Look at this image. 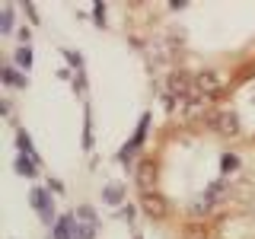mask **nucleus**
<instances>
[{
	"label": "nucleus",
	"instance_id": "obj_1",
	"mask_svg": "<svg viewBox=\"0 0 255 239\" xmlns=\"http://www.w3.org/2000/svg\"><path fill=\"white\" fill-rule=\"evenodd\" d=\"M29 207L38 214V220H42L45 227H54V223H58V214H54V195L45 185H35L29 191Z\"/></svg>",
	"mask_w": 255,
	"mask_h": 239
},
{
	"label": "nucleus",
	"instance_id": "obj_2",
	"mask_svg": "<svg viewBox=\"0 0 255 239\" xmlns=\"http://www.w3.org/2000/svg\"><path fill=\"white\" fill-rule=\"evenodd\" d=\"M137 207L147 214L150 220H166V214H169V201H166L163 195H156V191H150V195H140Z\"/></svg>",
	"mask_w": 255,
	"mask_h": 239
},
{
	"label": "nucleus",
	"instance_id": "obj_3",
	"mask_svg": "<svg viewBox=\"0 0 255 239\" xmlns=\"http://www.w3.org/2000/svg\"><path fill=\"white\" fill-rule=\"evenodd\" d=\"M99 198H102V204H109V207H122V204H128V185L125 182H106L102 185V191H99Z\"/></svg>",
	"mask_w": 255,
	"mask_h": 239
},
{
	"label": "nucleus",
	"instance_id": "obj_4",
	"mask_svg": "<svg viewBox=\"0 0 255 239\" xmlns=\"http://www.w3.org/2000/svg\"><path fill=\"white\" fill-rule=\"evenodd\" d=\"M0 80H3V86H10V90H26L29 86V77L22 74L19 67L10 61V64H3V70H0Z\"/></svg>",
	"mask_w": 255,
	"mask_h": 239
},
{
	"label": "nucleus",
	"instance_id": "obj_5",
	"mask_svg": "<svg viewBox=\"0 0 255 239\" xmlns=\"http://www.w3.org/2000/svg\"><path fill=\"white\" fill-rule=\"evenodd\" d=\"M13 169H16V175H22V179H38V169H42V163H35L32 156L16 153V159H13Z\"/></svg>",
	"mask_w": 255,
	"mask_h": 239
},
{
	"label": "nucleus",
	"instance_id": "obj_6",
	"mask_svg": "<svg viewBox=\"0 0 255 239\" xmlns=\"http://www.w3.org/2000/svg\"><path fill=\"white\" fill-rule=\"evenodd\" d=\"M74 227H77L74 214H61L58 223L51 227V239H74Z\"/></svg>",
	"mask_w": 255,
	"mask_h": 239
},
{
	"label": "nucleus",
	"instance_id": "obj_7",
	"mask_svg": "<svg viewBox=\"0 0 255 239\" xmlns=\"http://www.w3.org/2000/svg\"><path fill=\"white\" fill-rule=\"evenodd\" d=\"M16 150H19L22 156H32L35 163H42V156H38L35 143H32V137L26 134V127H16Z\"/></svg>",
	"mask_w": 255,
	"mask_h": 239
},
{
	"label": "nucleus",
	"instance_id": "obj_8",
	"mask_svg": "<svg viewBox=\"0 0 255 239\" xmlns=\"http://www.w3.org/2000/svg\"><path fill=\"white\" fill-rule=\"evenodd\" d=\"M13 64L22 70V74H29V70H32V45H16V51H13Z\"/></svg>",
	"mask_w": 255,
	"mask_h": 239
},
{
	"label": "nucleus",
	"instance_id": "obj_9",
	"mask_svg": "<svg viewBox=\"0 0 255 239\" xmlns=\"http://www.w3.org/2000/svg\"><path fill=\"white\" fill-rule=\"evenodd\" d=\"M13 29H16V6L6 3L3 10H0V35H10Z\"/></svg>",
	"mask_w": 255,
	"mask_h": 239
},
{
	"label": "nucleus",
	"instance_id": "obj_10",
	"mask_svg": "<svg viewBox=\"0 0 255 239\" xmlns=\"http://www.w3.org/2000/svg\"><path fill=\"white\" fill-rule=\"evenodd\" d=\"M83 150H93V109H83Z\"/></svg>",
	"mask_w": 255,
	"mask_h": 239
},
{
	"label": "nucleus",
	"instance_id": "obj_11",
	"mask_svg": "<svg viewBox=\"0 0 255 239\" xmlns=\"http://www.w3.org/2000/svg\"><path fill=\"white\" fill-rule=\"evenodd\" d=\"M61 54H64V61L70 64V70H74V74H83V54L80 51H74V48H61Z\"/></svg>",
	"mask_w": 255,
	"mask_h": 239
},
{
	"label": "nucleus",
	"instance_id": "obj_12",
	"mask_svg": "<svg viewBox=\"0 0 255 239\" xmlns=\"http://www.w3.org/2000/svg\"><path fill=\"white\" fill-rule=\"evenodd\" d=\"M99 223H80L77 220V227H74V239H96V233H99Z\"/></svg>",
	"mask_w": 255,
	"mask_h": 239
},
{
	"label": "nucleus",
	"instance_id": "obj_13",
	"mask_svg": "<svg viewBox=\"0 0 255 239\" xmlns=\"http://www.w3.org/2000/svg\"><path fill=\"white\" fill-rule=\"evenodd\" d=\"M74 217L80 223H99V217H96V207L93 204H80L77 211H74Z\"/></svg>",
	"mask_w": 255,
	"mask_h": 239
},
{
	"label": "nucleus",
	"instance_id": "obj_14",
	"mask_svg": "<svg viewBox=\"0 0 255 239\" xmlns=\"http://www.w3.org/2000/svg\"><path fill=\"white\" fill-rule=\"evenodd\" d=\"M115 217L125 220V223H134V217H137V207H134V204H122V207L115 211Z\"/></svg>",
	"mask_w": 255,
	"mask_h": 239
},
{
	"label": "nucleus",
	"instance_id": "obj_15",
	"mask_svg": "<svg viewBox=\"0 0 255 239\" xmlns=\"http://www.w3.org/2000/svg\"><path fill=\"white\" fill-rule=\"evenodd\" d=\"M45 188L51 191V195H64V182L61 179H54V175H48V182H45Z\"/></svg>",
	"mask_w": 255,
	"mask_h": 239
},
{
	"label": "nucleus",
	"instance_id": "obj_16",
	"mask_svg": "<svg viewBox=\"0 0 255 239\" xmlns=\"http://www.w3.org/2000/svg\"><path fill=\"white\" fill-rule=\"evenodd\" d=\"M90 10H93V16H96V26H106V6H102V3H93Z\"/></svg>",
	"mask_w": 255,
	"mask_h": 239
},
{
	"label": "nucleus",
	"instance_id": "obj_17",
	"mask_svg": "<svg viewBox=\"0 0 255 239\" xmlns=\"http://www.w3.org/2000/svg\"><path fill=\"white\" fill-rule=\"evenodd\" d=\"M134 239H143V236H140V233H134Z\"/></svg>",
	"mask_w": 255,
	"mask_h": 239
},
{
	"label": "nucleus",
	"instance_id": "obj_18",
	"mask_svg": "<svg viewBox=\"0 0 255 239\" xmlns=\"http://www.w3.org/2000/svg\"><path fill=\"white\" fill-rule=\"evenodd\" d=\"M48 239H51V236H48Z\"/></svg>",
	"mask_w": 255,
	"mask_h": 239
}]
</instances>
